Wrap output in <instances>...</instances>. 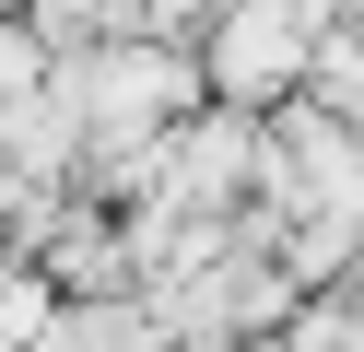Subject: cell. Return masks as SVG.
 I'll return each instance as SVG.
<instances>
[{
  "instance_id": "obj_1",
  "label": "cell",
  "mask_w": 364,
  "mask_h": 352,
  "mask_svg": "<svg viewBox=\"0 0 364 352\" xmlns=\"http://www.w3.org/2000/svg\"><path fill=\"white\" fill-rule=\"evenodd\" d=\"M212 70H223V94H282L294 70H306V23H294L282 0H247V12H223Z\"/></svg>"
}]
</instances>
